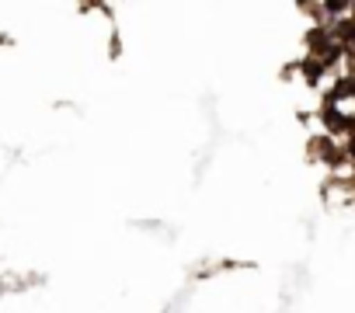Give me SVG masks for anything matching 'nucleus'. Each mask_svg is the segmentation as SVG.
<instances>
[{"label": "nucleus", "mask_w": 355, "mask_h": 313, "mask_svg": "<svg viewBox=\"0 0 355 313\" xmlns=\"http://www.w3.org/2000/svg\"><path fill=\"white\" fill-rule=\"evenodd\" d=\"M352 46H355V35H352Z\"/></svg>", "instance_id": "nucleus-2"}, {"label": "nucleus", "mask_w": 355, "mask_h": 313, "mask_svg": "<svg viewBox=\"0 0 355 313\" xmlns=\"http://www.w3.org/2000/svg\"><path fill=\"white\" fill-rule=\"evenodd\" d=\"M348 150H352V156H355V139H352V146H348Z\"/></svg>", "instance_id": "nucleus-1"}]
</instances>
